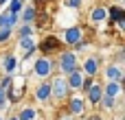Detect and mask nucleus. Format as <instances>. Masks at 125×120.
Returning a JSON list of instances; mask_svg holds the SVG:
<instances>
[{
    "mask_svg": "<svg viewBox=\"0 0 125 120\" xmlns=\"http://www.w3.org/2000/svg\"><path fill=\"white\" fill-rule=\"evenodd\" d=\"M55 66L59 68L62 77L73 74L75 70H79V59H77V52H73V50H59V52H57V61H55Z\"/></svg>",
    "mask_w": 125,
    "mask_h": 120,
    "instance_id": "f257e3e1",
    "label": "nucleus"
},
{
    "mask_svg": "<svg viewBox=\"0 0 125 120\" xmlns=\"http://www.w3.org/2000/svg\"><path fill=\"white\" fill-rule=\"evenodd\" d=\"M48 83H51V101H66V98L70 96V90H68L66 77L57 74V77L51 79Z\"/></svg>",
    "mask_w": 125,
    "mask_h": 120,
    "instance_id": "f03ea898",
    "label": "nucleus"
},
{
    "mask_svg": "<svg viewBox=\"0 0 125 120\" xmlns=\"http://www.w3.org/2000/svg\"><path fill=\"white\" fill-rule=\"evenodd\" d=\"M64 48V42L57 37V35H46V37H42L40 42H37V50L44 55V57H48V55H53V52H59Z\"/></svg>",
    "mask_w": 125,
    "mask_h": 120,
    "instance_id": "7ed1b4c3",
    "label": "nucleus"
},
{
    "mask_svg": "<svg viewBox=\"0 0 125 120\" xmlns=\"http://www.w3.org/2000/svg\"><path fill=\"white\" fill-rule=\"evenodd\" d=\"M53 72H55V61L51 59V57H37L35 59V63H33V74L37 77V79H48V77H53Z\"/></svg>",
    "mask_w": 125,
    "mask_h": 120,
    "instance_id": "20e7f679",
    "label": "nucleus"
},
{
    "mask_svg": "<svg viewBox=\"0 0 125 120\" xmlns=\"http://www.w3.org/2000/svg\"><path fill=\"white\" fill-rule=\"evenodd\" d=\"M79 70L83 72V77L97 79V74L101 72V61H99V57H94V55L86 57V59H83V61L79 63Z\"/></svg>",
    "mask_w": 125,
    "mask_h": 120,
    "instance_id": "39448f33",
    "label": "nucleus"
},
{
    "mask_svg": "<svg viewBox=\"0 0 125 120\" xmlns=\"http://www.w3.org/2000/svg\"><path fill=\"white\" fill-rule=\"evenodd\" d=\"M86 105H88L86 98L79 96V94H70L66 98V109H68L70 116H83L86 114Z\"/></svg>",
    "mask_w": 125,
    "mask_h": 120,
    "instance_id": "423d86ee",
    "label": "nucleus"
},
{
    "mask_svg": "<svg viewBox=\"0 0 125 120\" xmlns=\"http://www.w3.org/2000/svg\"><path fill=\"white\" fill-rule=\"evenodd\" d=\"M22 96H24V83L20 79L11 81V85L7 87V103H20Z\"/></svg>",
    "mask_w": 125,
    "mask_h": 120,
    "instance_id": "0eeeda50",
    "label": "nucleus"
},
{
    "mask_svg": "<svg viewBox=\"0 0 125 120\" xmlns=\"http://www.w3.org/2000/svg\"><path fill=\"white\" fill-rule=\"evenodd\" d=\"M81 39H83V28L81 26H68L64 31V46H75Z\"/></svg>",
    "mask_w": 125,
    "mask_h": 120,
    "instance_id": "6e6552de",
    "label": "nucleus"
},
{
    "mask_svg": "<svg viewBox=\"0 0 125 120\" xmlns=\"http://www.w3.org/2000/svg\"><path fill=\"white\" fill-rule=\"evenodd\" d=\"M101 74L105 77V81H114V83H121V81H123V70H121V63H110V66L101 68Z\"/></svg>",
    "mask_w": 125,
    "mask_h": 120,
    "instance_id": "1a4fd4ad",
    "label": "nucleus"
},
{
    "mask_svg": "<svg viewBox=\"0 0 125 120\" xmlns=\"http://www.w3.org/2000/svg\"><path fill=\"white\" fill-rule=\"evenodd\" d=\"M33 98H35L37 103H48V101H51V83H48V81L37 83V87L33 90Z\"/></svg>",
    "mask_w": 125,
    "mask_h": 120,
    "instance_id": "9d476101",
    "label": "nucleus"
},
{
    "mask_svg": "<svg viewBox=\"0 0 125 120\" xmlns=\"http://www.w3.org/2000/svg\"><path fill=\"white\" fill-rule=\"evenodd\" d=\"M101 96H103V85L94 79V83H92V87L86 92V103H90V105H99V101H101Z\"/></svg>",
    "mask_w": 125,
    "mask_h": 120,
    "instance_id": "9b49d317",
    "label": "nucleus"
},
{
    "mask_svg": "<svg viewBox=\"0 0 125 120\" xmlns=\"http://www.w3.org/2000/svg\"><path fill=\"white\" fill-rule=\"evenodd\" d=\"M83 72L81 70H75L73 74H68L66 77V83H68V90H70V94L73 92H81V85H83Z\"/></svg>",
    "mask_w": 125,
    "mask_h": 120,
    "instance_id": "f8f14e48",
    "label": "nucleus"
},
{
    "mask_svg": "<svg viewBox=\"0 0 125 120\" xmlns=\"http://www.w3.org/2000/svg\"><path fill=\"white\" fill-rule=\"evenodd\" d=\"M18 48L24 52V57H31L37 50V42H35V37H22V39H18Z\"/></svg>",
    "mask_w": 125,
    "mask_h": 120,
    "instance_id": "ddd939ff",
    "label": "nucleus"
},
{
    "mask_svg": "<svg viewBox=\"0 0 125 120\" xmlns=\"http://www.w3.org/2000/svg\"><path fill=\"white\" fill-rule=\"evenodd\" d=\"M20 20H22V24H33V22L37 20V4L24 7V9L20 11Z\"/></svg>",
    "mask_w": 125,
    "mask_h": 120,
    "instance_id": "4468645a",
    "label": "nucleus"
},
{
    "mask_svg": "<svg viewBox=\"0 0 125 120\" xmlns=\"http://www.w3.org/2000/svg\"><path fill=\"white\" fill-rule=\"evenodd\" d=\"M18 20H20V15L11 13V11H2L0 13V28H15Z\"/></svg>",
    "mask_w": 125,
    "mask_h": 120,
    "instance_id": "2eb2a0df",
    "label": "nucleus"
},
{
    "mask_svg": "<svg viewBox=\"0 0 125 120\" xmlns=\"http://www.w3.org/2000/svg\"><path fill=\"white\" fill-rule=\"evenodd\" d=\"M15 68H18V57H15V55H4V57H2V70L11 77V74L15 72Z\"/></svg>",
    "mask_w": 125,
    "mask_h": 120,
    "instance_id": "dca6fc26",
    "label": "nucleus"
},
{
    "mask_svg": "<svg viewBox=\"0 0 125 120\" xmlns=\"http://www.w3.org/2000/svg\"><path fill=\"white\" fill-rule=\"evenodd\" d=\"M105 20H108V9H105V7H94V9L90 11V22L101 24V22H105Z\"/></svg>",
    "mask_w": 125,
    "mask_h": 120,
    "instance_id": "f3484780",
    "label": "nucleus"
},
{
    "mask_svg": "<svg viewBox=\"0 0 125 120\" xmlns=\"http://www.w3.org/2000/svg\"><path fill=\"white\" fill-rule=\"evenodd\" d=\"M108 17L114 20V22H125V9H123V7H119V4L108 7Z\"/></svg>",
    "mask_w": 125,
    "mask_h": 120,
    "instance_id": "a211bd4d",
    "label": "nucleus"
},
{
    "mask_svg": "<svg viewBox=\"0 0 125 120\" xmlns=\"http://www.w3.org/2000/svg\"><path fill=\"white\" fill-rule=\"evenodd\" d=\"M103 94H105V96H112V98H119V96H121V83L108 81V83L103 85Z\"/></svg>",
    "mask_w": 125,
    "mask_h": 120,
    "instance_id": "6ab92c4d",
    "label": "nucleus"
},
{
    "mask_svg": "<svg viewBox=\"0 0 125 120\" xmlns=\"http://www.w3.org/2000/svg\"><path fill=\"white\" fill-rule=\"evenodd\" d=\"M18 120H35L37 118V109L35 107H24V109H20V114H15Z\"/></svg>",
    "mask_w": 125,
    "mask_h": 120,
    "instance_id": "aec40b11",
    "label": "nucleus"
},
{
    "mask_svg": "<svg viewBox=\"0 0 125 120\" xmlns=\"http://www.w3.org/2000/svg\"><path fill=\"white\" fill-rule=\"evenodd\" d=\"M22 37H35V28H33V24H22V26H20V31H18V39H22Z\"/></svg>",
    "mask_w": 125,
    "mask_h": 120,
    "instance_id": "412c9836",
    "label": "nucleus"
},
{
    "mask_svg": "<svg viewBox=\"0 0 125 120\" xmlns=\"http://www.w3.org/2000/svg\"><path fill=\"white\" fill-rule=\"evenodd\" d=\"M99 105L103 107V109H114V105H116V98H112V96H101V101H99Z\"/></svg>",
    "mask_w": 125,
    "mask_h": 120,
    "instance_id": "4be33fe9",
    "label": "nucleus"
},
{
    "mask_svg": "<svg viewBox=\"0 0 125 120\" xmlns=\"http://www.w3.org/2000/svg\"><path fill=\"white\" fill-rule=\"evenodd\" d=\"M24 9V2L22 0H9V9L7 11H11V13H15V15H20V11Z\"/></svg>",
    "mask_w": 125,
    "mask_h": 120,
    "instance_id": "5701e85b",
    "label": "nucleus"
},
{
    "mask_svg": "<svg viewBox=\"0 0 125 120\" xmlns=\"http://www.w3.org/2000/svg\"><path fill=\"white\" fill-rule=\"evenodd\" d=\"M13 35V28H0V44L9 42V37Z\"/></svg>",
    "mask_w": 125,
    "mask_h": 120,
    "instance_id": "b1692460",
    "label": "nucleus"
},
{
    "mask_svg": "<svg viewBox=\"0 0 125 120\" xmlns=\"http://www.w3.org/2000/svg\"><path fill=\"white\" fill-rule=\"evenodd\" d=\"M92 83H94V79H90V77H86V79H83V85H81V92L86 94V92H88V90L92 87Z\"/></svg>",
    "mask_w": 125,
    "mask_h": 120,
    "instance_id": "393cba45",
    "label": "nucleus"
},
{
    "mask_svg": "<svg viewBox=\"0 0 125 120\" xmlns=\"http://www.w3.org/2000/svg\"><path fill=\"white\" fill-rule=\"evenodd\" d=\"M7 107V90H2L0 87V111Z\"/></svg>",
    "mask_w": 125,
    "mask_h": 120,
    "instance_id": "a878e982",
    "label": "nucleus"
},
{
    "mask_svg": "<svg viewBox=\"0 0 125 120\" xmlns=\"http://www.w3.org/2000/svg\"><path fill=\"white\" fill-rule=\"evenodd\" d=\"M66 4H68L70 9H79V7H81V0H66Z\"/></svg>",
    "mask_w": 125,
    "mask_h": 120,
    "instance_id": "bb28decb",
    "label": "nucleus"
},
{
    "mask_svg": "<svg viewBox=\"0 0 125 120\" xmlns=\"http://www.w3.org/2000/svg\"><path fill=\"white\" fill-rule=\"evenodd\" d=\"M88 120H103L101 116H97V114H92V116H88Z\"/></svg>",
    "mask_w": 125,
    "mask_h": 120,
    "instance_id": "cd10ccee",
    "label": "nucleus"
},
{
    "mask_svg": "<svg viewBox=\"0 0 125 120\" xmlns=\"http://www.w3.org/2000/svg\"><path fill=\"white\" fill-rule=\"evenodd\" d=\"M7 120H18V116H15V114H13V116H9V118Z\"/></svg>",
    "mask_w": 125,
    "mask_h": 120,
    "instance_id": "c85d7f7f",
    "label": "nucleus"
},
{
    "mask_svg": "<svg viewBox=\"0 0 125 120\" xmlns=\"http://www.w3.org/2000/svg\"><path fill=\"white\" fill-rule=\"evenodd\" d=\"M59 120H75L73 116H66V118H59Z\"/></svg>",
    "mask_w": 125,
    "mask_h": 120,
    "instance_id": "c756f323",
    "label": "nucleus"
},
{
    "mask_svg": "<svg viewBox=\"0 0 125 120\" xmlns=\"http://www.w3.org/2000/svg\"><path fill=\"white\" fill-rule=\"evenodd\" d=\"M7 2H9V0H0V7H2V4H7Z\"/></svg>",
    "mask_w": 125,
    "mask_h": 120,
    "instance_id": "7c9ffc66",
    "label": "nucleus"
},
{
    "mask_svg": "<svg viewBox=\"0 0 125 120\" xmlns=\"http://www.w3.org/2000/svg\"><path fill=\"white\" fill-rule=\"evenodd\" d=\"M37 2H44V0H35V4H37Z\"/></svg>",
    "mask_w": 125,
    "mask_h": 120,
    "instance_id": "2f4dec72",
    "label": "nucleus"
},
{
    "mask_svg": "<svg viewBox=\"0 0 125 120\" xmlns=\"http://www.w3.org/2000/svg\"><path fill=\"white\" fill-rule=\"evenodd\" d=\"M0 120H4V118H2V116H0Z\"/></svg>",
    "mask_w": 125,
    "mask_h": 120,
    "instance_id": "473e14b6",
    "label": "nucleus"
},
{
    "mask_svg": "<svg viewBox=\"0 0 125 120\" xmlns=\"http://www.w3.org/2000/svg\"><path fill=\"white\" fill-rule=\"evenodd\" d=\"M22 2H26V0H22Z\"/></svg>",
    "mask_w": 125,
    "mask_h": 120,
    "instance_id": "72a5a7b5",
    "label": "nucleus"
}]
</instances>
